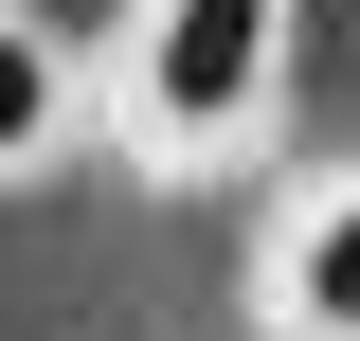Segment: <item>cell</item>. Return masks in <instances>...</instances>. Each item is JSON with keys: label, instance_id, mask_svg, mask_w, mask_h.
I'll list each match as a JSON object with an SVG mask.
<instances>
[{"label": "cell", "instance_id": "obj_1", "mask_svg": "<svg viewBox=\"0 0 360 341\" xmlns=\"http://www.w3.org/2000/svg\"><path fill=\"white\" fill-rule=\"evenodd\" d=\"M270 54H288V0H144V144H234L270 108Z\"/></svg>", "mask_w": 360, "mask_h": 341}, {"label": "cell", "instance_id": "obj_2", "mask_svg": "<svg viewBox=\"0 0 360 341\" xmlns=\"http://www.w3.org/2000/svg\"><path fill=\"white\" fill-rule=\"evenodd\" d=\"M270 323H288V341H360V180L288 215V252H270Z\"/></svg>", "mask_w": 360, "mask_h": 341}, {"label": "cell", "instance_id": "obj_3", "mask_svg": "<svg viewBox=\"0 0 360 341\" xmlns=\"http://www.w3.org/2000/svg\"><path fill=\"white\" fill-rule=\"evenodd\" d=\"M54 126H72V72H54V36L0 0V180H18V162H54Z\"/></svg>", "mask_w": 360, "mask_h": 341}]
</instances>
